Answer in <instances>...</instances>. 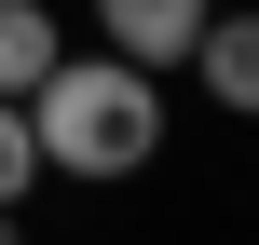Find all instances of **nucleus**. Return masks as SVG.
I'll use <instances>...</instances> for the list:
<instances>
[{
	"label": "nucleus",
	"instance_id": "nucleus-1",
	"mask_svg": "<svg viewBox=\"0 0 259 245\" xmlns=\"http://www.w3.org/2000/svg\"><path fill=\"white\" fill-rule=\"evenodd\" d=\"M27 136H41V177H137L150 150H164V68H137V55H55L41 82H27Z\"/></svg>",
	"mask_w": 259,
	"mask_h": 245
},
{
	"label": "nucleus",
	"instance_id": "nucleus-2",
	"mask_svg": "<svg viewBox=\"0 0 259 245\" xmlns=\"http://www.w3.org/2000/svg\"><path fill=\"white\" fill-rule=\"evenodd\" d=\"M178 68H191V82H205V95L232 109V123H259V14H205Z\"/></svg>",
	"mask_w": 259,
	"mask_h": 245
},
{
	"label": "nucleus",
	"instance_id": "nucleus-3",
	"mask_svg": "<svg viewBox=\"0 0 259 245\" xmlns=\"http://www.w3.org/2000/svg\"><path fill=\"white\" fill-rule=\"evenodd\" d=\"M205 14H219V0H96V41H109V55H137V68H178Z\"/></svg>",
	"mask_w": 259,
	"mask_h": 245
},
{
	"label": "nucleus",
	"instance_id": "nucleus-4",
	"mask_svg": "<svg viewBox=\"0 0 259 245\" xmlns=\"http://www.w3.org/2000/svg\"><path fill=\"white\" fill-rule=\"evenodd\" d=\"M55 55H68V41H55V14H41V0H0V95H27Z\"/></svg>",
	"mask_w": 259,
	"mask_h": 245
},
{
	"label": "nucleus",
	"instance_id": "nucleus-5",
	"mask_svg": "<svg viewBox=\"0 0 259 245\" xmlns=\"http://www.w3.org/2000/svg\"><path fill=\"white\" fill-rule=\"evenodd\" d=\"M41 191V136H27V95H0V205Z\"/></svg>",
	"mask_w": 259,
	"mask_h": 245
},
{
	"label": "nucleus",
	"instance_id": "nucleus-6",
	"mask_svg": "<svg viewBox=\"0 0 259 245\" xmlns=\"http://www.w3.org/2000/svg\"><path fill=\"white\" fill-rule=\"evenodd\" d=\"M0 245H27V232H14V205H0Z\"/></svg>",
	"mask_w": 259,
	"mask_h": 245
}]
</instances>
